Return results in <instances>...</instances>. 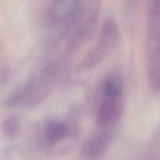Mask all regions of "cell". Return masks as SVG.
Listing matches in <instances>:
<instances>
[{
	"instance_id": "1",
	"label": "cell",
	"mask_w": 160,
	"mask_h": 160,
	"mask_svg": "<svg viewBox=\"0 0 160 160\" xmlns=\"http://www.w3.org/2000/svg\"><path fill=\"white\" fill-rule=\"evenodd\" d=\"M99 0H55L48 12L50 25L71 28L89 12Z\"/></svg>"
},
{
	"instance_id": "2",
	"label": "cell",
	"mask_w": 160,
	"mask_h": 160,
	"mask_svg": "<svg viewBox=\"0 0 160 160\" xmlns=\"http://www.w3.org/2000/svg\"><path fill=\"white\" fill-rule=\"evenodd\" d=\"M119 40L117 24L112 19L106 20L101 29L96 44L85 55L82 66L88 69L100 63L116 46Z\"/></svg>"
},
{
	"instance_id": "3",
	"label": "cell",
	"mask_w": 160,
	"mask_h": 160,
	"mask_svg": "<svg viewBox=\"0 0 160 160\" xmlns=\"http://www.w3.org/2000/svg\"><path fill=\"white\" fill-rule=\"evenodd\" d=\"M121 98L102 97L97 114L99 128H108L119 118L122 107Z\"/></svg>"
},
{
	"instance_id": "4",
	"label": "cell",
	"mask_w": 160,
	"mask_h": 160,
	"mask_svg": "<svg viewBox=\"0 0 160 160\" xmlns=\"http://www.w3.org/2000/svg\"><path fill=\"white\" fill-rule=\"evenodd\" d=\"M110 138V132L105 130L91 136L83 146L84 157L88 160H98L101 158L108 148Z\"/></svg>"
},
{
	"instance_id": "5",
	"label": "cell",
	"mask_w": 160,
	"mask_h": 160,
	"mask_svg": "<svg viewBox=\"0 0 160 160\" xmlns=\"http://www.w3.org/2000/svg\"><path fill=\"white\" fill-rule=\"evenodd\" d=\"M44 132L46 141L51 145L62 141L70 134L69 126L57 120H51L47 122L44 126Z\"/></svg>"
},
{
	"instance_id": "6",
	"label": "cell",
	"mask_w": 160,
	"mask_h": 160,
	"mask_svg": "<svg viewBox=\"0 0 160 160\" xmlns=\"http://www.w3.org/2000/svg\"><path fill=\"white\" fill-rule=\"evenodd\" d=\"M123 82L121 76L118 73L108 75L102 85V94L104 98L122 97Z\"/></svg>"
},
{
	"instance_id": "7",
	"label": "cell",
	"mask_w": 160,
	"mask_h": 160,
	"mask_svg": "<svg viewBox=\"0 0 160 160\" xmlns=\"http://www.w3.org/2000/svg\"><path fill=\"white\" fill-rule=\"evenodd\" d=\"M4 134L9 138H15L19 131V124L17 118L12 116L6 117L2 122Z\"/></svg>"
},
{
	"instance_id": "8",
	"label": "cell",
	"mask_w": 160,
	"mask_h": 160,
	"mask_svg": "<svg viewBox=\"0 0 160 160\" xmlns=\"http://www.w3.org/2000/svg\"><path fill=\"white\" fill-rule=\"evenodd\" d=\"M139 0H124L125 18L129 25L132 22L133 16L136 11Z\"/></svg>"
}]
</instances>
